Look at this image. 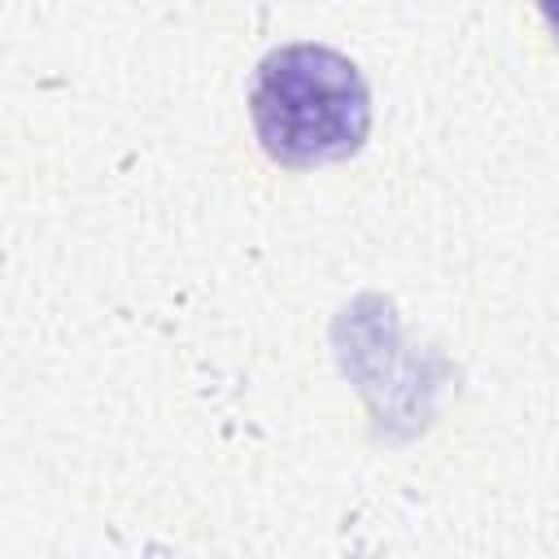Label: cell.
Masks as SVG:
<instances>
[{
    "label": "cell",
    "instance_id": "1",
    "mask_svg": "<svg viewBox=\"0 0 559 559\" xmlns=\"http://www.w3.org/2000/svg\"><path fill=\"white\" fill-rule=\"evenodd\" d=\"M253 131L280 166H323L362 148L371 92L349 57L323 44H284L262 57L249 92Z\"/></svg>",
    "mask_w": 559,
    "mask_h": 559
},
{
    "label": "cell",
    "instance_id": "2",
    "mask_svg": "<svg viewBox=\"0 0 559 559\" xmlns=\"http://www.w3.org/2000/svg\"><path fill=\"white\" fill-rule=\"evenodd\" d=\"M537 4H542V13H546V22H550V26L559 31V0H537Z\"/></svg>",
    "mask_w": 559,
    "mask_h": 559
}]
</instances>
